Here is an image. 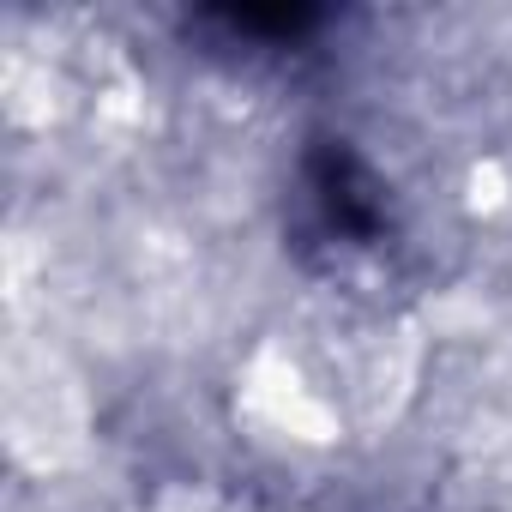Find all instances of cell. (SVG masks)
I'll list each match as a JSON object with an SVG mask.
<instances>
[{"instance_id": "cell-3", "label": "cell", "mask_w": 512, "mask_h": 512, "mask_svg": "<svg viewBox=\"0 0 512 512\" xmlns=\"http://www.w3.org/2000/svg\"><path fill=\"white\" fill-rule=\"evenodd\" d=\"M458 205H464V217H476V223L512 211V163H506L500 151L470 157V163H464V181H458Z\"/></svg>"}, {"instance_id": "cell-4", "label": "cell", "mask_w": 512, "mask_h": 512, "mask_svg": "<svg viewBox=\"0 0 512 512\" xmlns=\"http://www.w3.org/2000/svg\"><path fill=\"white\" fill-rule=\"evenodd\" d=\"M151 512H241V506L229 494H217L211 482H199V476H175L151 494Z\"/></svg>"}, {"instance_id": "cell-2", "label": "cell", "mask_w": 512, "mask_h": 512, "mask_svg": "<svg viewBox=\"0 0 512 512\" xmlns=\"http://www.w3.org/2000/svg\"><path fill=\"white\" fill-rule=\"evenodd\" d=\"M67 103H73V85L49 55H31V49L7 55V67H0V109H7L13 133H49L67 115Z\"/></svg>"}, {"instance_id": "cell-1", "label": "cell", "mask_w": 512, "mask_h": 512, "mask_svg": "<svg viewBox=\"0 0 512 512\" xmlns=\"http://www.w3.org/2000/svg\"><path fill=\"white\" fill-rule=\"evenodd\" d=\"M235 416L290 452H332L350 428L344 398L284 338H260L235 368Z\"/></svg>"}]
</instances>
